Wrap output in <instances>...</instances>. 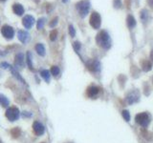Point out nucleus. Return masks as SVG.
I'll return each instance as SVG.
<instances>
[{"instance_id":"f257e3e1","label":"nucleus","mask_w":153,"mask_h":143,"mask_svg":"<svg viewBox=\"0 0 153 143\" xmlns=\"http://www.w3.org/2000/svg\"><path fill=\"white\" fill-rule=\"evenodd\" d=\"M96 41L98 43V45L104 49H108L111 45V40L110 37H109V34L105 31H101L98 34Z\"/></svg>"},{"instance_id":"f03ea898","label":"nucleus","mask_w":153,"mask_h":143,"mask_svg":"<svg viewBox=\"0 0 153 143\" xmlns=\"http://www.w3.org/2000/svg\"><path fill=\"white\" fill-rule=\"evenodd\" d=\"M89 9H90V3L88 0H82V1H79L76 4V10H78L79 15L81 17L86 16V14L89 12Z\"/></svg>"},{"instance_id":"7ed1b4c3","label":"nucleus","mask_w":153,"mask_h":143,"mask_svg":"<svg viewBox=\"0 0 153 143\" xmlns=\"http://www.w3.org/2000/svg\"><path fill=\"white\" fill-rule=\"evenodd\" d=\"M135 120L142 127L147 128L149 125V122H150V116H149V114L147 113H141L138 114L135 116Z\"/></svg>"},{"instance_id":"20e7f679","label":"nucleus","mask_w":153,"mask_h":143,"mask_svg":"<svg viewBox=\"0 0 153 143\" xmlns=\"http://www.w3.org/2000/svg\"><path fill=\"white\" fill-rule=\"evenodd\" d=\"M6 117L10 121H14L18 119V117H19V110L16 107H10L6 111Z\"/></svg>"},{"instance_id":"39448f33","label":"nucleus","mask_w":153,"mask_h":143,"mask_svg":"<svg viewBox=\"0 0 153 143\" xmlns=\"http://www.w3.org/2000/svg\"><path fill=\"white\" fill-rule=\"evenodd\" d=\"M101 15L97 12H93L90 16V25L94 29H99L101 27Z\"/></svg>"},{"instance_id":"423d86ee","label":"nucleus","mask_w":153,"mask_h":143,"mask_svg":"<svg viewBox=\"0 0 153 143\" xmlns=\"http://www.w3.org/2000/svg\"><path fill=\"white\" fill-rule=\"evenodd\" d=\"M1 34L4 37L11 39L13 37L14 30L13 29V27L9 26V25H4V26L1 28Z\"/></svg>"},{"instance_id":"0eeeda50","label":"nucleus","mask_w":153,"mask_h":143,"mask_svg":"<svg viewBox=\"0 0 153 143\" xmlns=\"http://www.w3.org/2000/svg\"><path fill=\"white\" fill-rule=\"evenodd\" d=\"M33 130H34L35 134L39 137V135H42L43 134H44L45 128L40 122H38V121H35L34 124H33Z\"/></svg>"},{"instance_id":"6e6552de","label":"nucleus","mask_w":153,"mask_h":143,"mask_svg":"<svg viewBox=\"0 0 153 143\" xmlns=\"http://www.w3.org/2000/svg\"><path fill=\"white\" fill-rule=\"evenodd\" d=\"M22 24H23V26L26 29H31L33 27V25L35 24V18L32 15H29V14H28V15L23 17Z\"/></svg>"},{"instance_id":"1a4fd4ad","label":"nucleus","mask_w":153,"mask_h":143,"mask_svg":"<svg viewBox=\"0 0 153 143\" xmlns=\"http://www.w3.org/2000/svg\"><path fill=\"white\" fill-rule=\"evenodd\" d=\"M99 93H100V88L97 87V86H90L87 89V95L91 98H95L99 95Z\"/></svg>"},{"instance_id":"9d476101","label":"nucleus","mask_w":153,"mask_h":143,"mask_svg":"<svg viewBox=\"0 0 153 143\" xmlns=\"http://www.w3.org/2000/svg\"><path fill=\"white\" fill-rule=\"evenodd\" d=\"M87 69L91 72H97L100 70V63L97 60H90L86 64Z\"/></svg>"},{"instance_id":"9b49d317","label":"nucleus","mask_w":153,"mask_h":143,"mask_svg":"<svg viewBox=\"0 0 153 143\" xmlns=\"http://www.w3.org/2000/svg\"><path fill=\"white\" fill-rule=\"evenodd\" d=\"M17 35H18V39L22 43H27L30 40V34H29L28 32L26 31H22V30L18 31Z\"/></svg>"},{"instance_id":"f8f14e48","label":"nucleus","mask_w":153,"mask_h":143,"mask_svg":"<svg viewBox=\"0 0 153 143\" xmlns=\"http://www.w3.org/2000/svg\"><path fill=\"white\" fill-rule=\"evenodd\" d=\"M14 65L17 67H23L24 66V55L23 53H17L14 57Z\"/></svg>"},{"instance_id":"ddd939ff","label":"nucleus","mask_w":153,"mask_h":143,"mask_svg":"<svg viewBox=\"0 0 153 143\" xmlns=\"http://www.w3.org/2000/svg\"><path fill=\"white\" fill-rule=\"evenodd\" d=\"M138 100H139V93H137L136 91L130 93L128 96H127V102H128L129 104H132V103H134V102H137Z\"/></svg>"},{"instance_id":"4468645a","label":"nucleus","mask_w":153,"mask_h":143,"mask_svg":"<svg viewBox=\"0 0 153 143\" xmlns=\"http://www.w3.org/2000/svg\"><path fill=\"white\" fill-rule=\"evenodd\" d=\"M13 13L17 14V15H22V14L24 13V8L23 6L21 4H13Z\"/></svg>"},{"instance_id":"2eb2a0df","label":"nucleus","mask_w":153,"mask_h":143,"mask_svg":"<svg viewBox=\"0 0 153 143\" xmlns=\"http://www.w3.org/2000/svg\"><path fill=\"white\" fill-rule=\"evenodd\" d=\"M141 66H142V69H143L144 72H148L151 70V67H152V64L149 60H143L141 63Z\"/></svg>"},{"instance_id":"dca6fc26","label":"nucleus","mask_w":153,"mask_h":143,"mask_svg":"<svg viewBox=\"0 0 153 143\" xmlns=\"http://www.w3.org/2000/svg\"><path fill=\"white\" fill-rule=\"evenodd\" d=\"M35 51L39 55H41V56L45 55V48L41 43H38V44L35 45Z\"/></svg>"},{"instance_id":"f3484780","label":"nucleus","mask_w":153,"mask_h":143,"mask_svg":"<svg viewBox=\"0 0 153 143\" xmlns=\"http://www.w3.org/2000/svg\"><path fill=\"white\" fill-rule=\"evenodd\" d=\"M11 135H12V137H13V138H17V137L21 135V131H20V129L18 128V127L13 128V130L11 131Z\"/></svg>"},{"instance_id":"a211bd4d","label":"nucleus","mask_w":153,"mask_h":143,"mask_svg":"<svg viewBox=\"0 0 153 143\" xmlns=\"http://www.w3.org/2000/svg\"><path fill=\"white\" fill-rule=\"evenodd\" d=\"M0 105L3 106V107H7L9 105L8 98H7L6 96L3 95H0Z\"/></svg>"},{"instance_id":"6ab92c4d","label":"nucleus","mask_w":153,"mask_h":143,"mask_svg":"<svg viewBox=\"0 0 153 143\" xmlns=\"http://www.w3.org/2000/svg\"><path fill=\"white\" fill-rule=\"evenodd\" d=\"M127 25L129 28H133L136 25V21L132 15H128V17H127Z\"/></svg>"},{"instance_id":"aec40b11","label":"nucleus","mask_w":153,"mask_h":143,"mask_svg":"<svg viewBox=\"0 0 153 143\" xmlns=\"http://www.w3.org/2000/svg\"><path fill=\"white\" fill-rule=\"evenodd\" d=\"M27 64H28V67L30 68V70L34 71V68H33V62H32V53L30 52L27 53Z\"/></svg>"},{"instance_id":"412c9836","label":"nucleus","mask_w":153,"mask_h":143,"mask_svg":"<svg viewBox=\"0 0 153 143\" xmlns=\"http://www.w3.org/2000/svg\"><path fill=\"white\" fill-rule=\"evenodd\" d=\"M40 76L41 77L43 78V79H45L47 82L49 81V78H50V73H49V71H47V70H42L40 72Z\"/></svg>"},{"instance_id":"4be33fe9","label":"nucleus","mask_w":153,"mask_h":143,"mask_svg":"<svg viewBox=\"0 0 153 143\" xmlns=\"http://www.w3.org/2000/svg\"><path fill=\"white\" fill-rule=\"evenodd\" d=\"M12 73H13V76H16V78H17L18 80L21 81V82H22V83H24V84H25V80L23 79L22 77H21V76H20L19 74H18V72H17L16 69H14V68H12Z\"/></svg>"},{"instance_id":"5701e85b","label":"nucleus","mask_w":153,"mask_h":143,"mask_svg":"<svg viewBox=\"0 0 153 143\" xmlns=\"http://www.w3.org/2000/svg\"><path fill=\"white\" fill-rule=\"evenodd\" d=\"M51 73H52V74H53L55 77H57V76H59V67L53 66L52 68H51Z\"/></svg>"},{"instance_id":"b1692460","label":"nucleus","mask_w":153,"mask_h":143,"mask_svg":"<svg viewBox=\"0 0 153 143\" xmlns=\"http://www.w3.org/2000/svg\"><path fill=\"white\" fill-rule=\"evenodd\" d=\"M122 116H123V118H125V120L127 121V122H128V121L130 120V114H129L128 111H126V110L123 111V112H122Z\"/></svg>"},{"instance_id":"393cba45","label":"nucleus","mask_w":153,"mask_h":143,"mask_svg":"<svg viewBox=\"0 0 153 143\" xmlns=\"http://www.w3.org/2000/svg\"><path fill=\"white\" fill-rule=\"evenodd\" d=\"M44 22H45V18H39L38 20V23H36V27H38V30H40V29L43 28V26H44Z\"/></svg>"},{"instance_id":"a878e982","label":"nucleus","mask_w":153,"mask_h":143,"mask_svg":"<svg viewBox=\"0 0 153 143\" xmlns=\"http://www.w3.org/2000/svg\"><path fill=\"white\" fill-rule=\"evenodd\" d=\"M57 37V30H53L52 32L50 33V39L52 41H55Z\"/></svg>"},{"instance_id":"bb28decb","label":"nucleus","mask_w":153,"mask_h":143,"mask_svg":"<svg viewBox=\"0 0 153 143\" xmlns=\"http://www.w3.org/2000/svg\"><path fill=\"white\" fill-rule=\"evenodd\" d=\"M57 22H59V17H55V18H53L52 21H51V22H50L49 26H50L51 28L56 27V25L57 24Z\"/></svg>"},{"instance_id":"cd10ccee","label":"nucleus","mask_w":153,"mask_h":143,"mask_svg":"<svg viewBox=\"0 0 153 143\" xmlns=\"http://www.w3.org/2000/svg\"><path fill=\"white\" fill-rule=\"evenodd\" d=\"M69 34H70V35L73 37L76 35V30L73 25H69Z\"/></svg>"},{"instance_id":"c85d7f7f","label":"nucleus","mask_w":153,"mask_h":143,"mask_svg":"<svg viewBox=\"0 0 153 143\" xmlns=\"http://www.w3.org/2000/svg\"><path fill=\"white\" fill-rule=\"evenodd\" d=\"M73 47L75 48V50L76 52H79V48H81V44H79V42H75V43H73Z\"/></svg>"},{"instance_id":"c756f323","label":"nucleus","mask_w":153,"mask_h":143,"mask_svg":"<svg viewBox=\"0 0 153 143\" xmlns=\"http://www.w3.org/2000/svg\"><path fill=\"white\" fill-rule=\"evenodd\" d=\"M121 1L120 0H114V6L116 7V8H120L121 7Z\"/></svg>"},{"instance_id":"7c9ffc66","label":"nucleus","mask_w":153,"mask_h":143,"mask_svg":"<svg viewBox=\"0 0 153 143\" xmlns=\"http://www.w3.org/2000/svg\"><path fill=\"white\" fill-rule=\"evenodd\" d=\"M0 66H1V68H3V69H8V68L10 67V65L8 63H5V62H2L1 64H0Z\"/></svg>"},{"instance_id":"2f4dec72","label":"nucleus","mask_w":153,"mask_h":143,"mask_svg":"<svg viewBox=\"0 0 153 143\" xmlns=\"http://www.w3.org/2000/svg\"><path fill=\"white\" fill-rule=\"evenodd\" d=\"M148 4L153 9V0H148Z\"/></svg>"},{"instance_id":"473e14b6","label":"nucleus","mask_w":153,"mask_h":143,"mask_svg":"<svg viewBox=\"0 0 153 143\" xmlns=\"http://www.w3.org/2000/svg\"><path fill=\"white\" fill-rule=\"evenodd\" d=\"M150 58H151V60L153 61V50H152V52H151V53H150Z\"/></svg>"},{"instance_id":"72a5a7b5","label":"nucleus","mask_w":153,"mask_h":143,"mask_svg":"<svg viewBox=\"0 0 153 143\" xmlns=\"http://www.w3.org/2000/svg\"><path fill=\"white\" fill-rule=\"evenodd\" d=\"M67 1H68V0H62V2H63V3H66Z\"/></svg>"},{"instance_id":"f704fd0d","label":"nucleus","mask_w":153,"mask_h":143,"mask_svg":"<svg viewBox=\"0 0 153 143\" xmlns=\"http://www.w3.org/2000/svg\"><path fill=\"white\" fill-rule=\"evenodd\" d=\"M0 1H6V0H0Z\"/></svg>"},{"instance_id":"c9c22d12","label":"nucleus","mask_w":153,"mask_h":143,"mask_svg":"<svg viewBox=\"0 0 153 143\" xmlns=\"http://www.w3.org/2000/svg\"><path fill=\"white\" fill-rule=\"evenodd\" d=\"M0 143H2V141H1V140H0Z\"/></svg>"},{"instance_id":"e433bc0d","label":"nucleus","mask_w":153,"mask_h":143,"mask_svg":"<svg viewBox=\"0 0 153 143\" xmlns=\"http://www.w3.org/2000/svg\"><path fill=\"white\" fill-rule=\"evenodd\" d=\"M42 143H44V142H42Z\"/></svg>"}]
</instances>
